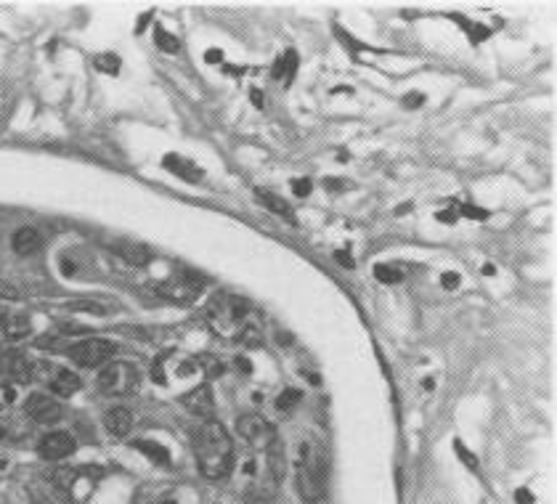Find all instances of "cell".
I'll list each match as a JSON object with an SVG mask.
<instances>
[{
	"mask_svg": "<svg viewBox=\"0 0 557 504\" xmlns=\"http://www.w3.org/2000/svg\"><path fill=\"white\" fill-rule=\"evenodd\" d=\"M483 274H486V276H493L496 271H493V265H483Z\"/></svg>",
	"mask_w": 557,
	"mask_h": 504,
	"instance_id": "cell-40",
	"label": "cell"
},
{
	"mask_svg": "<svg viewBox=\"0 0 557 504\" xmlns=\"http://www.w3.org/2000/svg\"><path fill=\"white\" fill-rule=\"evenodd\" d=\"M3 464H6V462H3V460H0V470H3Z\"/></svg>",
	"mask_w": 557,
	"mask_h": 504,
	"instance_id": "cell-43",
	"label": "cell"
},
{
	"mask_svg": "<svg viewBox=\"0 0 557 504\" xmlns=\"http://www.w3.org/2000/svg\"><path fill=\"white\" fill-rule=\"evenodd\" d=\"M327 184H329V188H345V186H348L345 181H335V178H329Z\"/></svg>",
	"mask_w": 557,
	"mask_h": 504,
	"instance_id": "cell-37",
	"label": "cell"
},
{
	"mask_svg": "<svg viewBox=\"0 0 557 504\" xmlns=\"http://www.w3.org/2000/svg\"><path fill=\"white\" fill-rule=\"evenodd\" d=\"M255 197L260 199L263 205L271 210V212H279V215H285V218L292 220V208H289L279 194H273V191H268V188H258V191H255Z\"/></svg>",
	"mask_w": 557,
	"mask_h": 504,
	"instance_id": "cell-19",
	"label": "cell"
},
{
	"mask_svg": "<svg viewBox=\"0 0 557 504\" xmlns=\"http://www.w3.org/2000/svg\"><path fill=\"white\" fill-rule=\"evenodd\" d=\"M457 284H459V276L457 274H446V276H443V287H446V289H454Z\"/></svg>",
	"mask_w": 557,
	"mask_h": 504,
	"instance_id": "cell-35",
	"label": "cell"
},
{
	"mask_svg": "<svg viewBox=\"0 0 557 504\" xmlns=\"http://www.w3.org/2000/svg\"><path fill=\"white\" fill-rule=\"evenodd\" d=\"M114 250H117V255H120L125 263L138 265V268L152 260V250L146 244H138V241H117Z\"/></svg>",
	"mask_w": 557,
	"mask_h": 504,
	"instance_id": "cell-13",
	"label": "cell"
},
{
	"mask_svg": "<svg viewBox=\"0 0 557 504\" xmlns=\"http://www.w3.org/2000/svg\"><path fill=\"white\" fill-rule=\"evenodd\" d=\"M208 61L212 64V61H220V51H208Z\"/></svg>",
	"mask_w": 557,
	"mask_h": 504,
	"instance_id": "cell-38",
	"label": "cell"
},
{
	"mask_svg": "<svg viewBox=\"0 0 557 504\" xmlns=\"http://www.w3.org/2000/svg\"><path fill=\"white\" fill-rule=\"evenodd\" d=\"M69 308H75V311H90L93 316H104V306H99V303H90V300H80V303H72Z\"/></svg>",
	"mask_w": 557,
	"mask_h": 504,
	"instance_id": "cell-27",
	"label": "cell"
},
{
	"mask_svg": "<svg viewBox=\"0 0 557 504\" xmlns=\"http://www.w3.org/2000/svg\"><path fill=\"white\" fill-rule=\"evenodd\" d=\"M48 481L54 483V486H59L61 491H69L72 483L77 481V470H72V467H56V470L48 475Z\"/></svg>",
	"mask_w": 557,
	"mask_h": 504,
	"instance_id": "cell-22",
	"label": "cell"
},
{
	"mask_svg": "<svg viewBox=\"0 0 557 504\" xmlns=\"http://www.w3.org/2000/svg\"><path fill=\"white\" fill-rule=\"evenodd\" d=\"M66 504H69V502H66Z\"/></svg>",
	"mask_w": 557,
	"mask_h": 504,
	"instance_id": "cell-45",
	"label": "cell"
},
{
	"mask_svg": "<svg viewBox=\"0 0 557 504\" xmlns=\"http://www.w3.org/2000/svg\"><path fill=\"white\" fill-rule=\"evenodd\" d=\"M77 443L72 433H64V430H56V433H48L43 440H40V457L43 460H64L69 454H75Z\"/></svg>",
	"mask_w": 557,
	"mask_h": 504,
	"instance_id": "cell-8",
	"label": "cell"
},
{
	"mask_svg": "<svg viewBox=\"0 0 557 504\" xmlns=\"http://www.w3.org/2000/svg\"><path fill=\"white\" fill-rule=\"evenodd\" d=\"M51 390H54L59 398H69L80 390V377L75 372H66V369H56V374L51 377Z\"/></svg>",
	"mask_w": 557,
	"mask_h": 504,
	"instance_id": "cell-14",
	"label": "cell"
},
{
	"mask_svg": "<svg viewBox=\"0 0 557 504\" xmlns=\"http://www.w3.org/2000/svg\"><path fill=\"white\" fill-rule=\"evenodd\" d=\"M462 215H467V218H486V210H478V208H472V205H465V208L459 210Z\"/></svg>",
	"mask_w": 557,
	"mask_h": 504,
	"instance_id": "cell-33",
	"label": "cell"
},
{
	"mask_svg": "<svg viewBox=\"0 0 557 504\" xmlns=\"http://www.w3.org/2000/svg\"><path fill=\"white\" fill-rule=\"evenodd\" d=\"M164 167H167L170 173H175V176H181L184 181H199V178H202V170L194 167V162L178 157V154H167V157H164Z\"/></svg>",
	"mask_w": 557,
	"mask_h": 504,
	"instance_id": "cell-16",
	"label": "cell"
},
{
	"mask_svg": "<svg viewBox=\"0 0 557 504\" xmlns=\"http://www.w3.org/2000/svg\"><path fill=\"white\" fill-rule=\"evenodd\" d=\"M30 493H32V499L37 504H66V491H61L51 481L35 483L32 488H30Z\"/></svg>",
	"mask_w": 557,
	"mask_h": 504,
	"instance_id": "cell-15",
	"label": "cell"
},
{
	"mask_svg": "<svg viewBox=\"0 0 557 504\" xmlns=\"http://www.w3.org/2000/svg\"><path fill=\"white\" fill-rule=\"evenodd\" d=\"M295 488L306 504H321L327 491V451L324 443L308 438L295 467Z\"/></svg>",
	"mask_w": 557,
	"mask_h": 504,
	"instance_id": "cell-2",
	"label": "cell"
},
{
	"mask_svg": "<svg viewBox=\"0 0 557 504\" xmlns=\"http://www.w3.org/2000/svg\"><path fill=\"white\" fill-rule=\"evenodd\" d=\"M6 318H8V313H6V311H3V308H0V327H3V324H6Z\"/></svg>",
	"mask_w": 557,
	"mask_h": 504,
	"instance_id": "cell-42",
	"label": "cell"
},
{
	"mask_svg": "<svg viewBox=\"0 0 557 504\" xmlns=\"http://www.w3.org/2000/svg\"><path fill=\"white\" fill-rule=\"evenodd\" d=\"M265 460H268V478L279 488V483L285 481L287 475V449L279 436L265 446Z\"/></svg>",
	"mask_w": 557,
	"mask_h": 504,
	"instance_id": "cell-11",
	"label": "cell"
},
{
	"mask_svg": "<svg viewBox=\"0 0 557 504\" xmlns=\"http://www.w3.org/2000/svg\"><path fill=\"white\" fill-rule=\"evenodd\" d=\"M454 218H457L454 212H438V220H448V223H451Z\"/></svg>",
	"mask_w": 557,
	"mask_h": 504,
	"instance_id": "cell-39",
	"label": "cell"
},
{
	"mask_svg": "<svg viewBox=\"0 0 557 504\" xmlns=\"http://www.w3.org/2000/svg\"><path fill=\"white\" fill-rule=\"evenodd\" d=\"M454 449H457V454H459V457H462V462H465L467 467H472V470L478 467V460H475V454H472V451L465 449V446H462L459 440H457V443H454Z\"/></svg>",
	"mask_w": 557,
	"mask_h": 504,
	"instance_id": "cell-29",
	"label": "cell"
},
{
	"mask_svg": "<svg viewBox=\"0 0 557 504\" xmlns=\"http://www.w3.org/2000/svg\"><path fill=\"white\" fill-rule=\"evenodd\" d=\"M199 289H202L199 282H191L188 276H181V279L160 284V295L167 297V300H175V303H191V300H197Z\"/></svg>",
	"mask_w": 557,
	"mask_h": 504,
	"instance_id": "cell-10",
	"label": "cell"
},
{
	"mask_svg": "<svg viewBox=\"0 0 557 504\" xmlns=\"http://www.w3.org/2000/svg\"><path fill=\"white\" fill-rule=\"evenodd\" d=\"M515 502L517 504H534V493L528 491V488H517V491H515Z\"/></svg>",
	"mask_w": 557,
	"mask_h": 504,
	"instance_id": "cell-32",
	"label": "cell"
},
{
	"mask_svg": "<svg viewBox=\"0 0 557 504\" xmlns=\"http://www.w3.org/2000/svg\"><path fill=\"white\" fill-rule=\"evenodd\" d=\"M0 404H3V401H0Z\"/></svg>",
	"mask_w": 557,
	"mask_h": 504,
	"instance_id": "cell-44",
	"label": "cell"
},
{
	"mask_svg": "<svg viewBox=\"0 0 557 504\" xmlns=\"http://www.w3.org/2000/svg\"><path fill=\"white\" fill-rule=\"evenodd\" d=\"M96 64L101 66V69H109V72H117V64H120V61H117V56H99V61H96Z\"/></svg>",
	"mask_w": 557,
	"mask_h": 504,
	"instance_id": "cell-30",
	"label": "cell"
},
{
	"mask_svg": "<svg viewBox=\"0 0 557 504\" xmlns=\"http://www.w3.org/2000/svg\"><path fill=\"white\" fill-rule=\"evenodd\" d=\"M337 260H340L342 265H353V260H350L348 252H337Z\"/></svg>",
	"mask_w": 557,
	"mask_h": 504,
	"instance_id": "cell-36",
	"label": "cell"
},
{
	"mask_svg": "<svg viewBox=\"0 0 557 504\" xmlns=\"http://www.w3.org/2000/svg\"><path fill=\"white\" fill-rule=\"evenodd\" d=\"M247 504H276V496H273L271 488H265L260 483H252L250 488H247Z\"/></svg>",
	"mask_w": 557,
	"mask_h": 504,
	"instance_id": "cell-21",
	"label": "cell"
},
{
	"mask_svg": "<svg viewBox=\"0 0 557 504\" xmlns=\"http://www.w3.org/2000/svg\"><path fill=\"white\" fill-rule=\"evenodd\" d=\"M239 369H241V372H250V364L244 361V359H239Z\"/></svg>",
	"mask_w": 557,
	"mask_h": 504,
	"instance_id": "cell-41",
	"label": "cell"
},
{
	"mask_svg": "<svg viewBox=\"0 0 557 504\" xmlns=\"http://www.w3.org/2000/svg\"><path fill=\"white\" fill-rule=\"evenodd\" d=\"M297 401H300V393L292 390V388H287L285 393L276 398V409H279V412H289L292 406H297Z\"/></svg>",
	"mask_w": 557,
	"mask_h": 504,
	"instance_id": "cell-25",
	"label": "cell"
},
{
	"mask_svg": "<svg viewBox=\"0 0 557 504\" xmlns=\"http://www.w3.org/2000/svg\"><path fill=\"white\" fill-rule=\"evenodd\" d=\"M11 244L19 255H30V252H35L40 247V234H37V229H32V226H24V229H19L11 236Z\"/></svg>",
	"mask_w": 557,
	"mask_h": 504,
	"instance_id": "cell-17",
	"label": "cell"
},
{
	"mask_svg": "<svg viewBox=\"0 0 557 504\" xmlns=\"http://www.w3.org/2000/svg\"><path fill=\"white\" fill-rule=\"evenodd\" d=\"M191 446H194L199 472L208 481H220L231 472V467H234V440L218 419H202V425L194 428Z\"/></svg>",
	"mask_w": 557,
	"mask_h": 504,
	"instance_id": "cell-1",
	"label": "cell"
},
{
	"mask_svg": "<svg viewBox=\"0 0 557 504\" xmlns=\"http://www.w3.org/2000/svg\"><path fill=\"white\" fill-rule=\"evenodd\" d=\"M157 45L162 48L164 54H175L178 51V40H175L173 35L164 32V30H157Z\"/></svg>",
	"mask_w": 557,
	"mask_h": 504,
	"instance_id": "cell-26",
	"label": "cell"
},
{
	"mask_svg": "<svg viewBox=\"0 0 557 504\" xmlns=\"http://www.w3.org/2000/svg\"><path fill=\"white\" fill-rule=\"evenodd\" d=\"M236 433L255 449H265L276 438V428L260 414H241L236 422Z\"/></svg>",
	"mask_w": 557,
	"mask_h": 504,
	"instance_id": "cell-5",
	"label": "cell"
},
{
	"mask_svg": "<svg viewBox=\"0 0 557 504\" xmlns=\"http://www.w3.org/2000/svg\"><path fill=\"white\" fill-rule=\"evenodd\" d=\"M0 300H22V292L8 282H0Z\"/></svg>",
	"mask_w": 557,
	"mask_h": 504,
	"instance_id": "cell-28",
	"label": "cell"
},
{
	"mask_svg": "<svg viewBox=\"0 0 557 504\" xmlns=\"http://www.w3.org/2000/svg\"><path fill=\"white\" fill-rule=\"evenodd\" d=\"M99 385L109 395H128L138 388V369L128 361H109L101 369Z\"/></svg>",
	"mask_w": 557,
	"mask_h": 504,
	"instance_id": "cell-3",
	"label": "cell"
},
{
	"mask_svg": "<svg viewBox=\"0 0 557 504\" xmlns=\"http://www.w3.org/2000/svg\"><path fill=\"white\" fill-rule=\"evenodd\" d=\"M181 401L191 414L202 416V419H212V414H215V395H212L210 385H199L191 393H186Z\"/></svg>",
	"mask_w": 557,
	"mask_h": 504,
	"instance_id": "cell-9",
	"label": "cell"
},
{
	"mask_svg": "<svg viewBox=\"0 0 557 504\" xmlns=\"http://www.w3.org/2000/svg\"><path fill=\"white\" fill-rule=\"evenodd\" d=\"M0 374L13 385H27L32 380V361L19 351H8L0 356Z\"/></svg>",
	"mask_w": 557,
	"mask_h": 504,
	"instance_id": "cell-7",
	"label": "cell"
},
{
	"mask_svg": "<svg viewBox=\"0 0 557 504\" xmlns=\"http://www.w3.org/2000/svg\"><path fill=\"white\" fill-rule=\"evenodd\" d=\"M374 276L380 279V282H385V284H395V282H401V271L398 268H393V265H377L374 268Z\"/></svg>",
	"mask_w": 557,
	"mask_h": 504,
	"instance_id": "cell-24",
	"label": "cell"
},
{
	"mask_svg": "<svg viewBox=\"0 0 557 504\" xmlns=\"http://www.w3.org/2000/svg\"><path fill=\"white\" fill-rule=\"evenodd\" d=\"M114 351H117L114 342L101 340V337H88V340H80L66 348L69 359H72L77 366H85V369H93V366H101V364H109Z\"/></svg>",
	"mask_w": 557,
	"mask_h": 504,
	"instance_id": "cell-4",
	"label": "cell"
},
{
	"mask_svg": "<svg viewBox=\"0 0 557 504\" xmlns=\"http://www.w3.org/2000/svg\"><path fill=\"white\" fill-rule=\"evenodd\" d=\"M422 101H425V96H419V93H409V96L404 99V104L406 107H419Z\"/></svg>",
	"mask_w": 557,
	"mask_h": 504,
	"instance_id": "cell-34",
	"label": "cell"
},
{
	"mask_svg": "<svg viewBox=\"0 0 557 504\" xmlns=\"http://www.w3.org/2000/svg\"><path fill=\"white\" fill-rule=\"evenodd\" d=\"M133 446L146 454L149 460H154L157 464H170V451L160 446V443H154V440H133Z\"/></svg>",
	"mask_w": 557,
	"mask_h": 504,
	"instance_id": "cell-20",
	"label": "cell"
},
{
	"mask_svg": "<svg viewBox=\"0 0 557 504\" xmlns=\"http://www.w3.org/2000/svg\"><path fill=\"white\" fill-rule=\"evenodd\" d=\"M292 188H295L297 197H308V194H311V181H308V178H300V181L292 184Z\"/></svg>",
	"mask_w": 557,
	"mask_h": 504,
	"instance_id": "cell-31",
	"label": "cell"
},
{
	"mask_svg": "<svg viewBox=\"0 0 557 504\" xmlns=\"http://www.w3.org/2000/svg\"><path fill=\"white\" fill-rule=\"evenodd\" d=\"M295 66H297V56L289 51L279 64L273 66V77H285V83H289L292 75H295Z\"/></svg>",
	"mask_w": 557,
	"mask_h": 504,
	"instance_id": "cell-23",
	"label": "cell"
},
{
	"mask_svg": "<svg viewBox=\"0 0 557 504\" xmlns=\"http://www.w3.org/2000/svg\"><path fill=\"white\" fill-rule=\"evenodd\" d=\"M3 332H6V337L11 342H19L32 332V324H30V318L27 316H8L6 318V324H3Z\"/></svg>",
	"mask_w": 557,
	"mask_h": 504,
	"instance_id": "cell-18",
	"label": "cell"
},
{
	"mask_svg": "<svg viewBox=\"0 0 557 504\" xmlns=\"http://www.w3.org/2000/svg\"><path fill=\"white\" fill-rule=\"evenodd\" d=\"M104 428L109 430L112 436L125 438V436L133 430V412L131 409H125V406H114V409H109L107 416H104Z\"/></svg>",
	"mask_w": 557,
	"mask_h": 504,
	"instance_id": "cell-12",
	"label": "cell"
},
{
	"mask_svg": "<svg viewBox=\"0 0 557 504\" xmlns=\"http://www.w3.org/2000/svg\"><path fill=\"white\" fill-rule=\"evenodd\" d=\"M24 409H27V414L32 416L37 425H56V422L61 419V406H59V401L45 393H32L27 398Z\"/></svg>",
	"mask_w": 557,
	"mask_h": 504,
	"instance_id": "cell-6",
	"label": "cell"
}]
</instances>
